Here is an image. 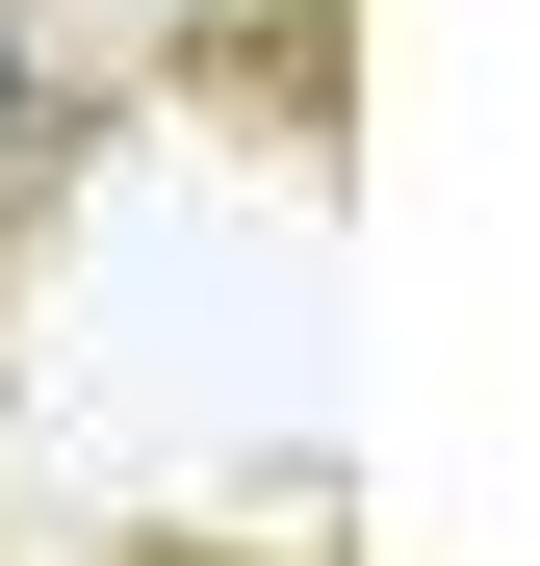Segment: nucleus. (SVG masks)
I'll use <instances>...</instances> for the list:
<instances>
[{
    "mask_svg": "<svg viewBox=\"0 0 540 566\" xmlns=\"http://www.w3.org/2000/svg\"><path fill=\"white\" fill-rule=\"evenodd\" d=\"M77 566H360V541H335V515L284 490V515H104Z\"/></svg>",
    "mask_w": 540,
    "mask_h": 566,
    "instance_id": "3",
    "label": "nucleus"
},
{
    "mask_svg": "<svg viewBox=\"0 0 540 566\" xmlns=\"http://www.w3.org/2000/svg\"><path fill=\"white\" fill-rule=\"evenodd\" d=\"M129 129L284 207H360V0H129Z\"/></svg>",
    "mask_w": 540,
    "mask_h": 566,
    "instance_id": "1",
    "label": "nucleus"
},
{
    "mask_svg": "<svg viewBox=\"0 0 540 566\" xmlns=\"http://www.w3.org/2000/svg\"><path fill=\"white\" fill-rule=\"evenodd\" d=\"M104 155H129V0H0V387L104 232Z\"/></svg>",
    "mask_w": 540,
    "mask_h": 566,
    "instance_id": "2",
    "label": "nucleus"
}]
</instances>
